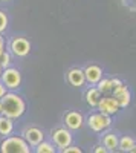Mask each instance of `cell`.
Returning <instances> with one entry per match:
<instances>
[{
    "label": "cell",
    "mask_w": 136,
    "mask_h": 153,
    "mask_svg": "<svg viewBox=\"0 0 136 153\" xmlns=\"http://www.w3.org/2000/svg\"><path fill=\"white\" fill-rule=\"evenodd\" d=\"M93 152H95V153H107V149H106L104 146H96V147L93 149Z\"/></svg>",
    "instance_id": "obj_22"
},
{
    "label": "cell",
    "mask_w": 136,
    "mask_h": 153,
    "mask_svg": "<svg viewBox=\"0 0 136 153\" xmlns=\"http://www.w3.org/2000/svg\"><path fill=\"white\" fill-rule=\"evenodd\" d=\"M14 132V120L0 115V135L2 136H8Z\"/></svg>",
    "instance_id": "obj_15"
},
{
    "label": "cell",
    "mask_w": 136,
    "mask_h": 153,
    "mask_svg": "<svg viewBox=\"0 0 136 153\" xmlns=\"http://www.w3.org/2000/svg\"><path fill=\"white\" fill-rule=\"evenodd\" d=\"M118 143H119V136L113 132H109L103 136V146L107 149V152H115L118 149Z\"/></svg>",
    "instance_id": "obj_14"
},
{
    "label": "cell",
    "mask_w": 136,
    "mask_h": 153,
    "mask_svg": "<svg viewBox=\"0 0 136 153\" xmlns=\"http://www.w3.org/2000/svg\"><path fill=\"white\" fill-rule=\"evenodd\" d=\"M130 153H136V144H135V146L130 149Z\"/></svg>",
    "instance_id": "obj_26"
},
{
    "label": "cell",
    "mask_w": 136,
    "mask_h": 153,
    "mask_svg": "<svg viewBox=\"0 0 136 153\" xmlns=\"http://www.w3.org/2000/svg\"><path fill=\"white\" fill-rule=\"evenodd\" d=\"M52 139H54V144L55 147H58V150H63L64 147L72 144V133L69 129L66 127H60V129H55L52 132Z\"/></svg>",
    "instance_id": "obj_5"
},
{
    "label": "cell",
    "mask_w": 136,
    "mask_h": 153,
    "mask_svg": "<svg viewBox=\"0 0 136 153\" xmlns=\"http://www.w3.org/2000/svg\"><path fill=\"white\" fill-rule=\"evenodd\" d=\"M135 144H136L135 138H132V136H122V138H119L118 150H121V152H130V149H132Z\"/></svg>",
    "instance_id": "obj_16"
},
{
    "label": "cell",
    "mask_w": 136,
    "mask_h": 153,
    "mask_svg": "<svg viewBox=\"0 0 136 153\" xmlns=\"http://www.w3.org/2000/svg\"><path fill=\"white\" fill-rule=\"evenodd\" d=\"M2 71H3V69H2V66H0V76H2Z\"/></svg>",
    "instance_id": "obj_27"
},
{
    "label": "cell",
    "mask_w": 136,
    "mask_h": 153,
    "mask_svg": "<svg viewBox=\"0 0 136 153\" xmlns=\"http://www.w3.org/2000/svg\"><path fill=\"white\" fill-rule=\"evenodd\" d=\"M35 152L37 153H55L57 147L54 143H49V141H44L43 139L38 146H35Z\"/></svg>",
    "instance_id": "obj_17"
},
{
    "label": "cell",
    "mask_w": 136,
    "mask_h": 153,
    "mask_svg": "<svg viewBox=\"0 0 136 153\" xmlns=\"http://www.w3.org/2000/svg\"><path fill=\"white\" fill-rule=\"evenodd\" d=\"M0 152L2 153H29L31 146L23 136L8 135V136H3V141L0 143Z\"/></svg>",
    "instance_id": "obj_2"
},
{
    "label": "cell",
    "mask_w": 136,
    "mask_h": 153,
    "mask_svg": "<svg viewBox=\"0 0 136 153\" xmlns=\"http://www.w3.org/2000/svg\"><path fill=\"white\" fill-rule=\"evenodd\" d=\"M8 29V16L3 11H0V34H3Z\"/></svg>",
    "instance_id": "obj_20"
},
{
    "label": "cell",
    "mask_w": 136,
    "mask_h": 153,
    "mask_svg": "<svg viewBox=\"0 0 136 153\" xmlns=\"http://www.w3.org/2000/svg\"><path fill=\"white\" fill-rule=\"evenodd\" d=\"M0 115H2V106H0Z\"/></svg>",
    "instance_id": "obj_28"
},
{
    "label": "cell",
    "mask_w": 136,
    "mask_h": 153,
    "mask_svg": "<svg viewBox=\"0 0 136 153\" xmlns=\"http://www.w3.org/2000/svg\"><path fill=\"white\" fill-rule=\"evenodd\" d=\"M96 87L101 91V94H110L113 91V86H112V80L110 78H101L100 81L96 83Z\"/></svg>",
    "instance_id": "obj_18"
},
{
    "label": "cell",
    "mask_w": 136,
    "mask_h": 153,
    "mask_svg": "<svg viewBox=\"0 0 136 153\" xmlns=\"http://www.w3.org/2000/svg\"><path fill=\"white\" fill-rule=\"evenodd\" d=\"M110 80H112V86H113V89H115V87H118V86H121V84H124L119 78H110Z\"/></svg>",
    "instance_id": "obj_23"
},
{
    "label": "cell",
    "mask_w": 136,
    "mask_h": 153,
    "mask_svg": "<svg viewBox=\"0 0 136 153\" xmlns=\"http://www.w3.org/2000/svg\"><path fill=\"white\" fill-rule=\"evenodd\" d=\"M67 81L70 86L73 87H83L86 84V75H84V69L80 68H72L67 72Z\"/></svg>",
    "instance_id": "obj_12"
},
{
    "label": "cell",
    "mask_w": 136,
    "mask_h": 153,
    "mask_svg": "<svg viewBox=\"0 0 136 153\" xmlns=\"http://www.w3.org/2000/svg\"><path fill=\"white\" fill-rule=\"evenodd\" d=\"M96 109L100 112H103V113H106V115H110V117H112V115H116L121 110L119 104L116 103V100L113 97H103L100 104L96 106Z\"/></svg>",
    "instance_id": "obj_9"
},
{
    "label": "cell",
    "mask_w": 136,
    "mask_h": 153,
    "mask_svg": "<svg viewBox=\"0 0 136 153\" xmlns=\"http://www.w3.org/2000/svg\"><path fill=\"white\" fill-rule=\"evenodd\" d=\"M84 75H86V83L96 86V83L103 78V68L98 65H89L84 69Z\"/></svg>",
    "instance_id": "obj_11"
},
{
    "label": "cell",
    "mask_w": 136,
    "mask_h": 153,
    "mask_svg": "<svg viewBox=\"0 0 136 153\" xmlns=\"http://www.w3.org/2000/svg\"><path fill=\"white\" fill-rule=\"evenodd\" d=\"M112 97L116 100V103L119 104V107L121 109H124V107H127L129 104H130V101H132V95H130V91L127 89V86H124V84H121V86H118V87H115L113 91H112Z\"/></svg>",
    "instance_id": "obj_10"
},
{
    "label": "cell",
    "mask_w": 136,
    "mask_h": 153,
    "mask_svg": "<svg viewBox=\"0 0 136 153\" xmlns=\"http://www.w3.org/2000/svg\"><path fill=\"white\" fill-rule=\"evenodd\" d=\"M0 106H2V115L12 120H18L26 110L24 100L16 92H6L0 98Z\"/></svg>",
    "instance_id": "obj_1"
},
{
    "label": "cell",
    "mask_w": 136,
    "mask_h": 153,
    "mask_svg": "<svg viewBox=\"0 0 136 153\" xmlns=\"http://www.w3.org/2000/svg\"><path fill=\"white\" fill-rule=\"evenodd\" d=\"M87 126L92 132H104L107 130L110 126H112V117L110 115H106L103 112H95V113H90L87 117Z\"/></svg>",
    "instance_id": "obj_3"
},
{
    "label": "cell",
    "mask_w": 136,
    "mask_h": 153,
    "mask_svg": "<svg viewBox=\"0 0 136 153\" xmlns=\"http://www.w3.org/2000/svg\"><path fill=\"white\" fill-rule=\"evenodd\" d=\"M6 92H8V89H6V86H5V84H3L2 81H0V98H2V97H3V95H5Z\"/></svg>",
    "instance_id": "obj_24"
},
{
    "label": "cell",
    "mask_w": 136,
    "mask_h": 153,
    "mask_svg": "<svg viewBox=\"0 0 136 153\" xmlns=\"http://www.w3.org/2000/svg\"><path fill=\"white\" fill-rule=\"evenodd\" d=\"M60 152H63V153H81L83 150L80 149V147H77V146H67V147H64L63 150H60Z\"/></svg>",
    "instance_id": "obj_21"
},
{
    "label": "cell",
    "mask_w": 136,
    "mask_h": 153,
    "mask_svg": "<svg viewBox=\"0 0 136 153\" xmlns=\"http://www.w3.org/2000/svg\"><path fill=\"white\" fill-rule=\"evenodd\" d=\"M2 2H9V0H2Z\"/></svg>",
    "instance_id": "obj_29"
},
{
    "label": "cell",
    "mask_w": 136,
    "mask_h": 153,
    "mask_svg": "<svg viewBox=\"0 0 136 153\" xmlns=\"http://www.w3.org/2000/svg\"><path fill=\"white\" fill-rule=\"evenodd\" d=\"M5 51V38H3V35L0 34V54H2Z\"/></svg>",
    "instance_id": "obj_25"
},
{
    "label": "cell",
    "mask_w": 136,
    "mask_h": 153,
    "mask_svg": "<svg viewBox=\"0 0 136 153\" xmlns=\"http://www.w3.org/2000/svg\"><path fill=\"white\" fill-rule=\"evenodd\" d=\"M101 98H103L101 91L98 87H95V86L89 87L87 91H86V103H87L90 107H96L98 104H100Z\"/></svg>",
    "instance_id": "obj_13"
},
{
    "label": "cell",
    "mask_w": 136,
    "mask_h": 153,
    "mask_svg": "<svg viewBox=\"0 0 136 153\" xmlns=\"http://www.w3.org/2000/svg\"><path fill=\"white\" fill-rule=\"evenodd\" d=\"M9 48H11V52L16 57H26L31 51V43L24 37H16L11 40Z\"/></svg>",
    "instance_id": "obj_6"
},
{
    "label": "cell",
    "mask_w": 136,
    "mask_h": 153,
    "mask_svg": "<svg viewBox=\"0 0 136 153\" xmlns=\"http://www.w3.org/2000/svg\"><path fill=\"white\" fill-rule=\"evenodd\" d=\"M0 81H2L9 91H16V89H18L20 84H21V72L17 68H11V66L5 68L2 71Z\"/></svg>",
    "instance_id": "obj_4"
},
{
    "label": "cell",
    "mask_w": 136,
    "mask_h": 153,
    "mask_svg": "<svg viewBox=\"0 0 136 153\" xmlns=\"http://www.w3.org/2000/svg\"><path fill=\"white\" fill-rule=\"evenodd\" d=\"M64 124L69 130H80L83 124H84V118H83V115L77 110H69L66 115H64V118H63Z\"/></svg>",
    "instance_id": "obj_8"
},
{
    "label": "cell",
    "mask_w": 136,
    "mask_h": 153,
    "mask_svg": "<svg viewBox=\"0 0 136 153\" xmlns=\"http://www.w3.org/2000/svg\"><path fill=\"white\" fill-rule=\"evenodd\" d=\"M0 66H2V69L11 66V54L8 51H3V52L0 54Z\"/></svg>",
    "instance_id": "obj_19"
},
{
    "label": "cell",
    "mask_w": 136,
    "mask_h": 153,
    "mask_svg": "<svg viewBox=\"0 0 136 153\" xmlns=\"http://www.w3.org/2000/svg\"><path fill=\"white\" fill-rule=\"evenodd\" d=\"M21 136L28 141V144L31 147H35V146H38L43 139H44V132L41 129H38V127H28V129H24Z\"/></svg>",
    "instance_id": "obj_7"
}]
</instances>
